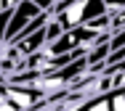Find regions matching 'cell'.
<instances>
[{
    "instance_id": "6da1fadb",
    "label": "cell",
    "mask_w": 125,
    "mask_h": 111,
    "mask_svg": "<svg viewBox=\"0 0 125 111\" xmlns=\"http://www.w3.org/2000/svg\"><path fill=\"white\" fill-rule=\"evenodd\" d=\"M104 11H109V5L104 0H56L48 8V16H53L61 27H77L85 24L88 19L99 16Z\"/></svg>"
},
{
    "instance_id": "7a4b0ae2",
    "label": "cell",
    "mask_w": 125,
    "mask_h": 111,
    "mask_svg": "<svg viewBox=\"0 0 125 111\" xmlns=\"http://www.w3.org/2000/svg\"><path fill=\"white\" fill-rule=\"evenodd\" d=\"M37 13H43V8H37L32 0H19L13 8H11V16H8V24H5V32H3V40L5 42H11L21 29L37 16Z\"/></svg>"
},
{
    "instance_id": "3957f363",
    "label": "cell",
    "mask_w": 125,
    "mask_h": 111,
    "mask_svg": "<svg viewBox=\"0 0 125 111\" xmlns=\"http://www.w3.org/2000/svg\"><path fill=\"white\" fill-rule=\"evenodd\" d=\"M3 90H5V98H8L11 109H16V111L37 109V106H40V101H43V95H40V93H37L32 85L5 82V85H3Z\"/></svg>"
},
{
    "instance_id": "277c9868",
    "label": "cell",
    "mask_w": 125,
    "mask_h": 111,
    "mask_svg": "<svg viewBox=\"0 0 125 111\" xmlns=\"http://www.w3.org/2000/svg\"><path fill=\"white\" fill-rule=\"evenodd\" d=\"M0 8H3V3H0Z\"/></svg>"
}]
</instances>
